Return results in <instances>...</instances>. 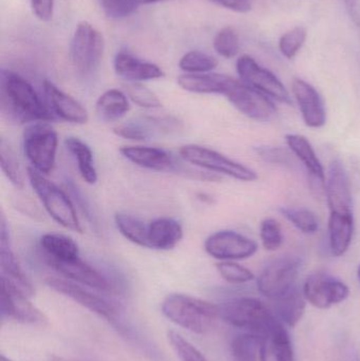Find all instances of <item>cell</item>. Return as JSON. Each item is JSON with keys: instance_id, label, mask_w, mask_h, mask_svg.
<instances>
[{"instance_id": "38", "label": "cell", "mask_w": 360, "mask_h": 361, "mask_svg": "<svg viewBox=\"0 0 360 361\" xmlns=\"http://www.w3.org/2000/svg\"><path fill=\"white\" fill-rule=\"evenodd\" d=\"M213 49L220 56L224 59H232L237 56L240 50L239 35L234 27L228 25L222 27L213 39Z\"/></svg>"}, {"instance_id": "21", "label": "cell", "mask_w": 360, "mask_h": 361, "mask_svg": "<svg viewBox=\"0 0 360 361\" xmlns=\"http://www.w3.org/2000/svg\"><path fill=\"white\" fill-rule=\"evenodd\" d=\"M113 67L116 75L127 82H148L164 76V71L156 63L142 61L125 51L116 53Z\"/></svg>"}, {"instance_id": "44", "label": "cell", "mask_w": 360, "mask_h": 361, "mask_svg": "<svg viewBox=\"0 0 360 361\" xmlns=\"http://www.w3.org/2000/svg\"><path fill=\"white\" fill-rule=\"evenodd\" d=\"M33 14L39 20L48 23L54 14V0H30Z\"/></svg>"}, {"instance_id": "49", "label": "cell", "mask_w": 360, "mask_h": 361, "mask_svg": "<svg viewBox=\"0 0 360 361\" xmlns=\"http://www.w3.org/2000/svg\"><path fill=\"white\" fill-rule=\"evenodd\" d=\"M162 1H166V0H143V4H158Z\"/></svg>"}, {"instance_id": "9", "label": "cell", "mask_w": 360, "mask_h": 361, "mask_svg": "<svg viewBox=\"0 0 360 361\" xmlns=\"http://www.w3.org/2000/svg\"><path fill=\"white\" fill-rule=\"evenodd\" d=\"M302 260L298 257L285 256L268 263L257 279V288L266 298L276 300L295 288Z\"/></svg>"}, {"instance_id": "24", "label": "cell", "mask_w": 360, "mask_h": 361, "mask_svg": "<svg viewBox=\"0 0 360 361\" xmlns=\"http://www.w3.org/2000/svg\"><path fill=\"white\" fill-rule=\"evenodd\" d=\"M261 338L260 361H295L291 337L283 324Z\"/></svg>"}, {"instance_id": "13", "label": "cell", "mask_w": 360, "mask_h": 361, "mask_svg": "<svg viewBox=\"0 0 360 361\" xmlns=\"http://www.w3.org/2000/svg\"><path fill=\"white\" fill-rule=\"evenodd\" d=\"M0 267L1 282L11 290L31 299L34 296V288L30 280L21 269L20 263L12 250L10 231L4 214L0 218Z\"/></svg>"}, {"instance_id": "18", "label": "cell", "mask_w": 360, "mask_h": 361, "mask_svg": "<svg viewBox=\"0 0 360 361\" xmlns=\"http://www.w3.org/2000/svg\"><path fill=\"white\" fill-rule=\"evenodd\" d=\"M1 315L32 326L48 324V318L30 301V298L11 290L4 282H1Z\"/></svg>"}, {"instance_id": "34", "label": "cell", "mask_w": 360, "mask_h": 361, "mask_svg": "<svg viewBox=\"0 0 360 361\" xmlns=\"http://www.w3.org/2000/svg\"><path fill=\"white\" fill-rule=\"evenodd\" d=\"M217 66L215 57L197 50L186 53L179 61L180 69L188 74L209 73Z\"/></svg>"}, {"instance_id": "31", "label": "cell", "mask_w": 360, "mask_h": 361, "mask_svg": "<svg viewBox=\"0 0 360 361\" xmlns=\"http://www.w3.org/2000/svg\"><path fill=\"white\" fill-rule=\"evenodd\" d=\"M114 223L125 239L135 245L148 248V224L143 220L126 212H118L114 216Z\"/></svg>"}, {"instance_id": "12", "label": "cell", "mask_w": 360, "mask_h": 361, "mask_svg": "<svg viewBox=\"0 0 360 361\" xmlns=\"http://www.w3.org/2000/svg\"><path fill=\"white\" fill-rule=\"evenodd\" d=\"M302 293L313 307L327 310L344 302L350 295V290L342 280L330 274L318 271L306 278Z\"/></svg>"}, {"instance_id": "11", "label": "cell", "mask_w": 360, "mask_h": 361, "mask_svg": "<svg viewBox=\"0 0 360 361\" xmlns=\"http://www.w3.org/2000/svg\"><path fill=\"white\" fill-rule=\"evenodd\" d=\"M204 250L216 260L239 261L253 257L257 252L258 244L237 231H219L205 240Z\"/></svg>"}, {"instance_id": "1", "label": "cell", "mask_w": 360, "mask_h": 361, "mask_svg": "<svg viewBox=\"0 0 360 361\" xmlns=\"http://www.w3.org/2000/svg\"><path fill=\"white\" fill-rule=\"evenodd\" d=\"M1 112L17 123L56 121L46 102L23 76L10 70L1 73Z\"/></svg>"}, {"instance_id": "30", "label": "cell", "mask_w": 360, "mask_h": 361, "mask_svg": "<svg viewBox=\"0 0 360 361\" xmlns=\"http://www.w3.org/2000/svg\"><path fill=\"white\" fill-rule=\"evenodd\" d=\"M306 298L304 293L294 288L285 296L274 300V314L281 322L295 328L306 312Z\"/></svg>"}, {"instance_id": "27", "label": "cell", "mask_w": 360, "mask_h": 361, "mask_svg": "<svg viewBox=\"0 0 360 361\" xmlns=\"http://www.w3.org/2000/svg\"><path fill=\"white\" fill-rule=\"evenodd\" d=\"M354 235V216H333L329 218V243L332 255L342 257L350 247Z\"/></svg>"}, {"instance_id": "16", "label": "cell", "mask_w": 360, "mask_h": 361, "mask_svg": "<svg viewBox=\"0 0 360 361\" xmlns=\"http://www.w3.org/2000/svg\"><path fill=\"white\" fill-rule=\"evenodd\" d=\"M46 284L55 292L68 297L85 309L108 320H113L116 309L105 299L82 288L80 284L65 278H46Z\"/></svg>"}, {"instance_id": "14", "label": "cell", "mask_w": 360, "mask_h": 361, "mask_svg": "<svg viewBox=\"0 0 360 361\" xmlns=\"http://www.w3.org/2000/svg\"><path fill=\"white\" fill-rule=\"evenodd\" d=\"M224 97L238 111L252 120L268 122L276 114V107L268 97L241 80H235Z\"/></svg>"}, {"instance_id": "51", "label": "cell", "mask_w": 360, "mask_h": 361, "mask_svg": "<svg viewBox=\"0 0 360 361\" xmlns=\"http://www.w3.org/2000/svg\"><path fill=\"white\" fill-rule=\"evenodd\" d=\"M349 361H360V358L359 357V356L354 355L353 356V357H351L350 360Z\"/></svg>"}, {"instance_id": "40", "label": "cell", "mask_w": 360, "mask_h": 361, "mask_svg": "<svg viewBox=\"0 0 360 361\" xmlns=\"http://www.w3.org/2000/svg\"><path fill=\"white\" fill-rule=\"evenodd\" d=\"M103 12L109 18L122 19L132 15L139 6H143V0H97Z\"/></svg>"}, {"instance_id": "47", "label": "cell", "mask_w": 360, "mask_h": 361, "mask_svg": "<svg viewBox=\"0 0 360 361\" xmlns=\"http://www.w3.org/2000/svg\"><path fill=\"white\" fill-rule=\"evenodd\" d=\"M350 15L355 25L360 27V0H345Z\"/></svg>"}, {"instance_id": "22", "label": "cell", "mask_w": 360, "mask_h": 361, "mask_svg": "<svg viewBox=\"0 0 360 361\" xmlns=\"http://www.w3.org/2000/svg\"><path fill=\"white\" fill-rule=\"evenodd\" d=\"M236 78L225 74L200 73L182 74L178 78V85L183 90L197 94L225 95Z\"/></svg>"}, {"instance_id": "7", "label": "cell", "mask_w": 360, "mask_h": 361, "mask_svg": "<svg viewBox=\"0 0 360 361\" xmlns=\"http://www.w3.org/2000/svg\"><path fill=\"white\" fill-rule=\"evenodd\" d=\"M179 154L192 166L215 175L226 176L242 182H255L258 179L253 169L205 146L188 144L180 148Z\"/></svg>"}, {"instance_id": "35", "label": "cell", "mask_w": 360, "mask_h": 361, "mask_svg": "<svg viewBox=\"0 0 360 361\" xmlns=\"http://www.w3.org/2000/svg\"><path fill=\"white\" fill-rule=\"evenodd\" d=\"M279 212L302 233L311 235L318 231V218L310 209L302 207H281Z\"/></svg>"}, {"instance_id": "42", "label": "cell", "mask_w": 360, "mask_h": 361, "mask_svg": "<svg viewBox=\"0 0 360 361\" xmlns=\"http://www.w3.org/2000/svg\"><path fill=\"white\" fill-rule=\"evenodd\" d=\"M306 30L304 27H296L283 34L279 39V50L281 54L291 59L302 50L306 39Z\"/></svg>"}, {"instance_id": "4", "label": "cell", "mask_w": 360, "mask_h": 361, "mask_svg": "<svg viewBox=\"0 0 360 361\" xmlns=\"http://www.w3.org/2000/svg\"><path fill=\"white\" fill-rule=\"evenodd\" d=\"M27 177L49 216L63 228L82 233V224L68 193L31 166L27 169Z\"/></svg>"}, {"instance_id": "29", "label": "cell", "mask_w": 360, "mask_h": 361, "mask_svg": "<svg viewBox=\"0 0 360 361\" xmlns=\"http://www.w3.org/2000/svg\"><path fill=\"white\" fill-rule=\"evenodd\" d=\"M65 147L76 161L78 173L82 179L89 185H94L99 180L94 157L88 144L76 137H66Z\"/></svg>"}, {"instance_id": "10", "label": "cell", "mask_w": 360, "mask_h": 361, "mask_svg": "<svg viewBox=\"0 0 360 361\" xmlns=\"http://www.w3.org/2000/svg\"><path fill=\"white\" fill-rule=\"evenodd\" d=\"M236 67L241 82L279 103L291 105V95L283 82L270 70L260 66L253 57L242 55L237 61Z\"/></svg>"}, {"instance_id": "20", "label": "cell", "mask_w": 360, "mask_h": 361, "mask_svg": "<svg viewBox=\"0 0 360 361\" xmlns=\"http://www.w3.org/2000/svg\"><path fill=\"white\" fill-rule=\"evenodd\" d=\"M49 265L65 279L71 280L80 286H88L94 290L107 292L111 290L105 276L82 260L80 257L70 261H46Z\"/></svg>"}, {"instance_id": "2", "label": "cell", "mask_w": 360, "mask_h": 361, "mask_svg": "<svg viewBox=\"0 0 360 361\" xmlns=\"http://www.w3.org/2000/svg\"><path fill=\"white\" fill-rule=\"evenodd\" d=\"M162 313L173 324L196 334H205L220 318V307L185 294H170L163 300Z\"/></svg>"}, {"instance_id": "39", "label": "cell", "mask_w": 360, "mask_h": 361, "mask_svg": "<svg viewBox=\"0 0 360 361\" xmlns=\"http://www.w3.org/2000/svg\"><path fill=\"white\" fill-rule=\"evenodd\" d=\"M218 273L225 281L232 284L247 283L255 278L253 271L236 261H220L216 264Z\"/></svg>"}, {"instance_id": "17", "label": "cell", "mask_w": 360, "mask_h": 361, "mask_svg": "<svg viewBox=\"0 0 360 361\" xmlns=\"http://www.w3.org/2000/svg\"><path fill=\"white\" fill-rule=\"evenodd\" d=\"M44 93L46 104L55 118L74 125L88 123L89 116L86 108L73 97L63 92L51 80H44Z\"/></svg>"}, {"instance_id": "3", "label": "cell", "mask_w": 360, "mask_h": 361, "mask_svg": "<svg viewBox=\"0 0 360 361\" xmlns=\"http://www.w3.org/2000/svg\"><path fill=\"white\" fill-rule=\"evenodd\" d=\"M220 318L226 324L263 337L283 322L263 302L249 297L230 299L220 305Z\"/></svg>"}, {"instance_id": "23", "label": "cell", "mask_w": 360, "mask_h": 361, "mask_svg": "<svg viewBox=\"0 0 360 361\" xmlns=\"http://www.w3.org/2000/svg\"><path fill=\"white\" fill-rule=\"evenodd\" d=\"M181 223L173 218L154 219L148 224V248L156 250H173L183 239Z\"/></svg>"}, {"instance_id": "43", "label": "cell", "mask_w": 360, "mask_h": 361, "mask_svg": "<svg viewBox=\"0 0 360 361\" xmlns=\"http://www.w3.org/2000/svg\"><path fill=\"white\" fill-rule=\"evenodd\" d=\"M167 337H168L171 347L177 352L181 361H207L194 345H192L190 341H186L175 331H169L167 333Z\"/></svg>"}, {"instance_id": "45", "label": "cell", "mask_w": 360, "mask_h": 361, "mask_svg": "<svg viewBox=\"0 0 360 361\" xmlns=\"http://www.w3.org/2000/svg\"><path fill=\"white\" fill-rule=\"evenodd\" d=\"M260 157L268 162L277 163V164H291L289 154L280 148L263 147L258 149Z\"/></svg>"}, {"instance_id": "28", "label": "cell", "mask_w": 360, "mask_h": 361, "mask_svg": "<svg viewBox=\"0 0 360 361\" xmlns=\"http://www.w3.org/2000/svg\"><path fill=\"white\" fill-rule=\"evenodd\" d=\"M130 99L118 89H109L97 99L95 110L99 118L106 122H116L130 111Z\"/></svg>"}, {"instance_id": "26", "label": "cell", "mask_w": 360, "mask_h": 361, "mask_svg": "<svg viewBox=\"0 0 360 361\" xmlns=\"http://www.w3.org/2000/svg\"><path fill=\"white\" fill-rule=\"evenodd\" d=\"M39 246L46 261H70L80 257L78 244L63 233H44L40 237Z\"/></svg>"}, {"instance_id": "25", "label": "cell", "mask_w": 360, "mask_h": 361, "mask_svg": "<svg viewBox=\"0 0 360 361\" xmlns=\"http://www.w3.org/2000/svg\"><path fill=\"white\" fill-rule=\"evenodd\" d=\"M285 142L294 156L306 167V171L310 173L311 177L317 180V182L325 184V179H327L325 169H323L310 141L304 135H285Z\"/></svg>"}, {"instance_id": "8", "label": "cell", "mask_w": 360, "mask_h": 361, "mask_svg": "<svg viewBox=\"0 0 360 361\" xmlns=\"http://www.w3.org/2000/svg\"><path fill=\"white\" fill-rule=\"evenodd\" d=\"M105 53L103 34L87 21L78 23L70 42L69 59L74 69L82 75L97 71Z\"/></svg>"}, {"instance_id": "41", "label": "cell", "mask_w": 360, "mask_h": 361, "mask_svg": "<svg viewBox=\"0 0 360 361\" xmlns=\"http://www.w3.org/2000/svg\"><path fill=\"white\" fill-rule=\"evenodd\" d=\"M260 239L268 252L279 250L283 243V233L278 221L273 218L264 219L260 224Z\"/></svg>"}, {"instance_id": "32", "label": "cell", "mask_w": 360, "mask_h": 361, "mask_svg": "<svg viewBox=\"0 0 360 361\" xmlns=\"http://www.w3.org/2000/svg\"><path fill=\"white\" fill-rule=\"evenodd\" d=\"M261 341V337L253 333L236 335L230 343L232 361H260Z\"/></svg>"}, {"instance_id": "6", "label": "cell", "mask_w": 360, "mask_h": 361, "mask_svg": "<svg viewBox=\"0 0 360 361\" xmlns=\"http://www.w3.org/2000/svg\"><path fill=\"white\" fill-rule=\"evenodd\" d=\"M23 154L32 169L44 176L54 171L58 149V135L50 123L27 125L23 135Z\"/></svg>"}, {"instance_id": "50", "label": "cell", "mask_w": 360, "mask_h": 361, "mask_svg": "<svg viewBox=\"0 0 360 361\" xmlns=\"http://www.w3.org/2000/svg\"><path fill=\"white\" fill-rule=\"evenodd\" d=\"M0 361H12L10 358L6 357L4 355L0 356Z\"/></svg>"}, {"instance_id": "36", "label": "cell", "mask_w": 360, "mask_h": 361, "mask_svg": "<svg viewBox=\"0 0 360 361\" xmlns=\"http://www.w3.org/2000/svg\"><path fill=\"white\" fill-rule=\"evenodd\" d=\"M156 131L158 130L149 118H145L143 121L125 123L113 129V133L118 137L137 142L148 141L150 137H154Z\"/></svg>"}, {"instance_id": "48", "label": "cell", "mask_w": 360, "mask_h": 361, "mask_svg": "<svg viewBox=\"0 0 360 361\" xmlns=\"http://www.w3.org/2000/svg\"><path fill=\"white\" fill-rule=\"evenodd\" d=\"M50 361H75L69 360V358L61 357V356L52 355L50 357Z\"/></svg>"}, {"instance_id": "52", "label": "cell", "mask_w": 360, "mask_h": 361, "mask_svg": "<svg viewBox=\"0 0 360 361\" xmlns=\"http://www.w3.org/2000/svg\"><path fill=\"white\" fill-rule=\"evenodd\" d=\"M357 276H359V279L360 281V265L359 267V269H357Z\"/></svg>"}, {"instance_id": "37", "label": "cell", "mask_w": 360, "mask_h": 361, "mask_svg": "<svg viewBox=\"0 0 360 361\" xmlns=\"http://www.w3.org/2000/svg\"><path fill=\"white\" fill-rule=\"evenodd\" d=\"M125 93L135 105L145 109H159L162 107V102L158 95L144 86L142 82H127L125 85Z\"/></svg>"}, {"instance_id": "46", "label": "cell", "mask_w": 360, "mask_h": 361, "mask_svg": "<svg viewBox=\"0 0 360 361\" xmlns=\"http://www.w3.org/2000/svg\"><path fill=\"white\" fill-rule=\"evenodd\" d=\"M209 1L234 12L247 13L252 8L249 0H209Z\"/></svg>"}, {"instance_id": "19", "label": "cell", "mask_w": 360, "mask_h": 361, "mask_svg": "<svg viewBox=\"0 0 360 361\" xmlns=\"http://www.w3.org/2000/svg\"><path fill=\"white\" fill-rule=\"evenodd\" d=\"M304 124L310 128H321L327 122L325 103L318 91L306 80L295 78L292 84Z\"/></svg>"}, {"instance_id": "15", "label": "cell", "mask_w": 360, "mask_h": 361, "mask_svg": "<svg viewBox=\"0 0 360 361\" xmlns=\"http://www.w3.org/2000/svg\"><path fill=\"white\" fill-rule=\"evenodd\" d=\"M325 188L330 214L353 216L351 183L348 173L340 161H334L330 166Z\"/></svg>"}, {"instance_id": "33", "label": "cell", "mask_w": 360, "mask_h": 361, "mask_svg": "<svg viewBox=\"0 0 360 361\" xmlns=\"http://www.w3.org/2000/svg\"><path fill=\"white\" fill-rule=\"evenodd\" d=\"M0 166L2 173L16 189L25 188V178L18 159L10 145L1 139L0 142Z\"/></svg>"}, {"instance_id": "5", "label": "cell", "mask_w": 360, "mask_h": 361, "mask_svg": "<svg viewBox=\"0 0 360 361\" xmlns=\"http://www.w3.org/2000/svg\"><path fill=\"white\" fill-rule=\"evenodd\" d=\"M123 158L135 166L159 173H171L190 179L213 182V176L202 169H194L183 159L175 158L166 150L149 146H123L120 148Z\"/></svg>"}]
</instances>
